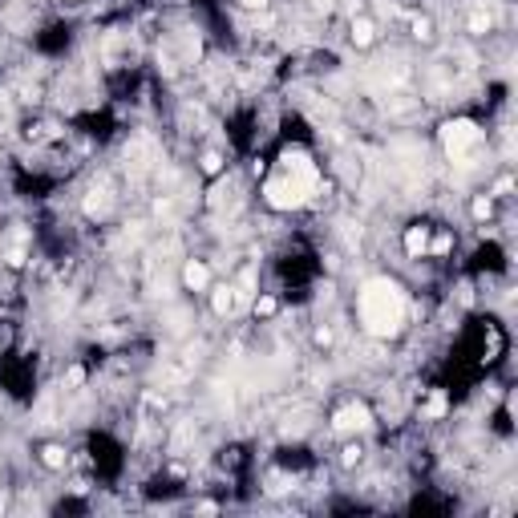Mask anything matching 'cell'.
Returning <instances> with one entry per match:
<instances>
[{
    "label": "cell",
    "mask_w": 518,
    "mask_h": 518,
    "mask_svg": "<svg viewBox=\"0 0 518 518\" xmlns=\"http://www.w3.org/2000/svg\"><path fill=\"white\" fill-rule=\"evenodd\" d=\"M478 142H482V130H478L470 118H453V122L442 126V146H446L449 158H466Z\"/></svg>",
    "instance_id": "obj_3"
},
{
    "label": "cell",
    "mask_w": 518,
    "mask_h": 518,
    "mask_svg": "<svg viewBox=\"0 0 518 518\" xmlns=\"http://www.w3.org/2000/svg\"><path fill=\"white\" fill-rule=\"evenodd\" d=\"M106 207H110V199H106V190H94V199L85 203V211H90V215H106Z\"/></svg>",
    "instance_id": "obj_10"
},
{
    "label": "cell",
    "mask_w": 518,
    "mask_h": 518,
    "mask_svg": "<svg viewBox=\"0 0 518 518\" xmlns=\"http://www.w3.org/2000/svg\"><path fill=\"white\" fill-rule=\"evenodd\" d=\"M474 215L486 219V215H490V199H478V203H474Z\"/></svg>",
    "instance_id": "obj_15"
},
{
    "label": "cell",
    "mask_w": 518,
    "mask_h": 518,
    "mask_svg": "<svg viewBox=\"0 0 518 518\" xmlns=\"http://www.w3.org/2000/svg\"><path fill=\"white\" fill-rule=\"evenodd\" d=\"M356 462H360V449L349 446V449H344V466H356Z\"/></svg>",
    "instance_id": "obj_16"
},
{
    "label": "cell",
    "mask_w": 518,
    "mask_h": 518,
    "mask_svg": "<svg viewBox=\"0 0 518 518\" xmlns=\"http://www.w3.org/2000/svg\"><path fill=\"white\" fill-rule=\"evenodd\" d=\"M356 312H360V324L373 336H397L409 304H405V292L393 280L373 276V280H365L360 296H356Z\"/></svg>",
    "instance_id": "obj_1"
},
{
    "label": "cell",
    "mask_w": 518,
    "mask_h": 518,
    "mask_svg": "<svg viewBox=\"0 0 518 518\" xmlns=\"http://www.w3.org/2000/svg\"><path fill=\"white\" fill-rule=\"evenodd\" d=\"M243 4H247V8H263V4H267V0H243Z\"/></svg>",
    "instance_id": "obj_19"
},
{
    "label": "cell",
    "mask_w": 518,
    "mask_h": 518,
    "mask_svg": "<svg viewBox=\"0 0 518 518\" xmlns=\"http://www.w3.org/2000/svg\"><path fill=\"white\" fill-rule=\"evenodd\" d=\"M45 466L61 470V466H65V449H61V446H45Z\"/></svg>",
    "instance_id": "obj_9"
},
{
    "label": "cell",
    "mask_w": 518,
    "mask_h": 518,
    "mask_svg": "<svg viewBox=\"0 0 518 518\" xmlns=\"http://www.w3.org/2000/svg\"><path fill=\"white\" fill-rule=\"evenodd\" d=\"M219 154H207V158H203V170H207V174H219Z\"/></svg>",
    "instance_id": "obj_14"
},
{
    "label": "cell",
    "mask_w": 518,
    "mask_h": 518,
    "mask_svg": "<svg viewBox=\"0 0 518 518\" xmlns=\"http://www.w3.org/2000/svg\"><path fill=\"white\" fill-rule=\"evenodd\" d=\"M373 37H377L373 21H356L353 24V41H356V45H373Z\"/></svg>",
    "instance_id": "obj_7"
},
{
    "label": "cell",
    "mask_w": 518,
    "mask_h": 518,
    "mask_svg": "<svg viewBox=\"0 0 518 518\" xmlns=\"http://www.w3.org/2000/svg\"><path fill=\"white\" fill-rule=\"evenodd\" d=\"M369 425V409L365 405H344V409H336V417H332V429L336 433H353V429H365Z\"/></svg>",
    "instance_id": "obj_4"
},
{
    "label": "cell",
    "mask_w": 518,
    "mask_h": 518,
    "mask_svg": "<svg viewBox=\"0 0 518 518\" xmlns=\"http://www.w3.org/2000/svg\"><path fill=\"white\" fill-rule=\"evenodd\" d=\"M256 316H276V300H271V296L256 300Z\"/></svg>",
    "instance_id": "obj_12"
},
{
    "label": "cell",
    "mask_w": 518,
    "mask_h": 518,
    "mask_svg": "<svg viewBox=\"0 0 518 518\" xmlns=\"http://www.w3.org/2000/svg\"><path fill=\"white\" fill-rule=\"evenodd\" d=\"M405 251H409V259H425L429 256V231L425 227H409L405 231Z\"/></svg>",
    "instance_id": "obj_5"
},
{
    "label": "cell",
    "mask_w": 518,
    "mask_h": 518,
    "mask_svg": "<svg viewBox=\"0 0 518 518\" xmlns=\"http://www.w3.org/2000/svg\"><path fill=\"white\" fill-rule=\"evenodd\" d=\"M4 259H8V267H21V263H24V251H21V247H12V251H4Z\"/></svg>",
    "instance_id": "obj_13"
},
{
    "label": "cell",
    "mask_w": 518,
    "mask_h": 518,
    "mask_svg": "<svg viewBox=\"0 0 518 518\" xmlns=\"http://www.w3.org/2000/svg\"><path fill=\"white\" fill-rule=\"evenodd\" d=\"M231 308H235V292H231V287H219V292H215V312L223 316V312H231Z\"/></svg>",
    "instance_id": "obj_8"
},
{
    "label": "cell",
    "mask_w": 518,
    "mask_h": 518,
    "mask_svg": "<svg viewBox=\"0 0 518 518\" xmlns=\"http://www.w3.org/2000/svg\"><path fill=\"white\" fill-rule=\"evenodd\" d=\"M413 33H417V37L425 41V37H429V21H417V24H413Z\"/></svg>",
    "instance_id": "obj_17"
},
{
    "label": "cell",
    "mask_w": 518,
    "mask_h": 518,
    "mask_svg": "<svg viewBox=\"0 0 518 518\" xmlns=\"http://www.w3.org/2000/svg\"><path fill=\"white\" fill-rule=\"evenodd\" d=\"M65 381H69V385H81V381H85V373H81V369H69V377H65Z\"/></svg>",
    "instance_id": "obj_18"
},
{
    "label": "cell",
    "mask_w": 518,
    "mask_h": 518,
    "mask_svg": "<svg viewBox=\"0 0 518 518\" xmlns=\"http://www.w3.org/2000/svg\"><path fill=\"white\" fill-rule=\"evenodd\" d=\"M425 413H429V417H442V413H446V397H442V393H433V397H429V405H425Z\"/></svg>",
    "instance_id": "obj_11"
},
{
    "label": "cell",
    "mask_w": 518,
    "mask_h": 518,
    "mask_svg": "<svg viewBox=\"0 0 518 518\" xmlns=\"http://www.w3.org/2000/svg\"><path fill=\"white\" fill-rule=\"evenodd\" d=\"M312 190H316V166L308 162L304 154H296V158L287 154V174L271 178L263 187V199L276 211H292V207H304L308 199H312Z\"/></svg>",
    "instance_id": "obj_2"
},
{
    "label": "cell",
    "mask_w": 518,
    "mask_h": 518,
    "mask_svg": "<svg viewBox=\"0 0 518 518\" xmlns=\"http://www.w3.org/2000/svg\"><path fill=\"white\" fill-rule=\"evenodd\" d=\"M183 280H187L190 292H203V287L211 283V267H207V263H199V259H190L187 271H183Z\"/></svg>",
    "instance_id": "obj_6"
}]
</instances>
